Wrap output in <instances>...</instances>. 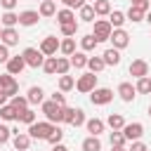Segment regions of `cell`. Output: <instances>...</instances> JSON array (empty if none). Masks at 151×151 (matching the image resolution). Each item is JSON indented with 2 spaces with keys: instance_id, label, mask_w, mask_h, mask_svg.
<instances>
[{
  "instance_id": "cell-6",
  "label": "cell",
  "mask_w": 151,
  "mask_h": 151,
  "mask_svg": "<svg viewBox=\"0 0 151 151\" xmlns=\"http://www.w3.org/2000/svg\"><path fill=\"white\" fill-rule=\"evenodd\" d=\"M94 87H97V73H92V71L83 73V76L76 80V90H78L80 94H90Z\"/></svg>"
},
{
  "instance_id": "cell-20",
  "label": "cell",
  "mask_w": 151,
  "mask_h": 151,
  "mask_svg": "<svg viewBox=\"0 0 151 151\" xmlns=\"http://www.w3.org/2000/svg\"><path fill=\"white\" fill-rule=\"evenodd\" d=\"M38 12H40V17H42V19L54 17V14H57V0H42V2H40V7H38Z\"/></svg>"
},
{
  "instance_id": "cell-2",
  "label": "cell",
  "mask_w": 151,
  "mask_h": 151,
  "mask_svg": "<svg viewBox=\"0 0 151 151\" xmlns=\"http://www.w3.org/2000/svg\"><path fill=\"white\" fill-rule=\"evenodd\" d=\"M52 127H54V123H50V120H35L33 125H28V134H31V139H47Z\"/></svg>"
},
{
  "instance_id": "cell-39",
  "label": "cell",
  "mask_w": 151,
  "mask_h": 151,
  "mask_svg": "<svg viewBox=\"0 0 151 151\" xmlns=\"http://www.w3.org/2000/svg\"><path fill=\"white\" fill-rule=\"evenodd\" d=\"M42 71H45L47 76H54V73H57V57H45Z\"/></svg>"
},
{
  "instance_id": "cell-33",
  "label": "cell",
  "mask_w": 151,
  "mask_h": 151,
  "mask_svg": "<svg viewBox=\"0 0 151 151\" xmlns=\"http://www.w3.org/2000/svg\"><path fill=\"white\" fill-rule=\"evenodd\" d=\"M57 85H59L61 92H71V90L76 87V78L68 76V73H66V76H59V83H57Z\"/></svg>"
},
{
  "instance_id": "cell-8",
  "label": "cell",
  "mask_w": 151,
  "mask_h": 151,
  "mask_svg": "<svg viewBox=\"0 0 151 151\" xmlns=\"http://www.w3.org/2000/svg\"><path fill=\"white\" fill-rule=\"evenodd\" d=\"M111 42H113V47L116 50H125L127 45H130V33L125 31V28H113V33H111V38H109Z\"/></svg>"
},
{
  "instance_id": "cell-23",
  "label": "cell",
  "mask_w": 151,
  "mask_h": 151,
  "mask_svg": "<svg viewBox=\"0 0 151 151\" xmlns=\"http://www.w3.org/2000/svg\"><path fill=\"white\" fill-rule=\"evenodd\" d=\"M101 59L106 61V66H118V64H120V50H116V47H109V50H104Z\"/></svg>"
},
{
  "instance_id": "cell-43",
  "label": "cell",
  "mask_w": 151,
  "mask_h": 151,
  "mask_svg": "<svg viewBox=\"0 0 151 151\" xmlns=\"http://www.w3.org/2000/svg\"><path fill=\"white\" fill-rule=\"evenodd\" d=\"M125 134H123V130H113L111 132V146H125Z\"/></svg>"
},
{
  "instance_id": "cell-54",
  "label": "cell",
  "mask_w": 151,
  "mask_h": 151,
  "mask_svg": "<svg viewBox=\"0 0 151 151\" xmlns=\"http://www.w3.org/2000/svg\"><path fill=\"white\" fill-rule=\"evenodd\" d=\"M146 21H149V24H151V9H149V12H146Z\"/></svg>"
},
{
  "instance_id": "cell-35",
  "label": "cell",
  "mask_w": 151,
  "mask_h": 151,
  "mask_svg": "<svg viewBox=\"0 0 151 151\" xmlns=\"http://www.w3.org/2000/svg\"><path fill=\"white\" fill-rule=\"evenodd\" d=\"M134 87H137V94H151V78H149V76L137 78Z\"/></svg>"
},
{
  "instance_id": "cell-22",
  "label": "cell",
  "mask_w": 151,
  "mask_h": 151,
  "mask_svg": "<svg viewBox=\"0 0 151 151\" xmlns=\"http://www.w3.org/2000/svg\"><path fill=\"white\" fill-rule=\"evenodd\" d=\"M0 42H5L7 47H12V45H17L19 42V31L12 26V28H2V38H0Z\"/></svg>"
},
{
  "instance_id": "cell-36",
  "label": "cell",
  "mask_w": 151,
  "mask_h": 151,
  "mask_svg": "<svg viewBox=\"0 0 151 151\" xmlns=\"http://www.w3.org/2000/svg\"><path fill=\"white\" fill-rule=\"evenodd\" d=\"M94 12H97V17H109L111 14V2L109 0H94Z\"/></svg>"
},
{
  "instance_id": "cell-18",
  "label": "cell",
  "mask_w": 151,
  "mask_h": 151,
  "mask_svg": "<svg viewBox=\"0 0 151 151\" xmlns=\"http://www.w3.org/2000/svg\"><path fill=\"white\" fill-rule=\"evenodd\" d=\"M26 99H28V104H42L45 101V90L40 85H33V87H28Z\"/></svg>"
},
{
  "instance_id": "cell-13",
  "label": "cell",
  "mask_w": 151,
  "mask_h": 151,
  "mask_svg": "<svg viewBox=\"0 0 151 151\" xmlns=\"http://www.w3.org/2000/svg\"><path fill=\"white\" fill-rule=\"evenodd\" d=\"M40 19H42V17H40V12H35V9H24V12H19V26H35Z\"/></svg>"
},
{
  "instance_id": "cell-10",
  "label": "cell",
  "mask_w": 151,
  "mask_h": 151,
  "mask_svg": "<svg viewBox=\"0 0 151 151\" xmlns=\"http://www.w3.org/2000/svg\"><path fill=\"white\" fill-rule=\"evenodd\" d=\"M59 45H61V40H57L54 35H47V38H42V42H40L38 50H40L45 57H54L57 50H59Z\"/></svg>"
},
{
  "instance_id": "cell-11",
  "label": "cell",
  "mask_w": 151,
  "mask_h": 151,
  "mask_svg": "<svg viewBox=\"0 0 151 151\" xmlns=\"http://www.w3.org/2000/svg\"><path fill=\"white\" fill-rule=\"evenodd\" d=\"M0 87L9 94V99L19 92V83H17V78H14L12 73H2V76H0Z\"/></svg>"
},
{
  "instance_id": "cell-38",
  "label": "cell",
  "mask_w": 151,
  "mask_h": 151,
  "mask_svg": "<svg viewBox=\"0 0 151 151\" xmlns=\"http://www.w3.org/2000/svg\"><path fill=\"white\" fill-rule=\"evenodd\" d=\"M78 33V21H71V24H61V35L64 38H73Z\"/></svg>"
},
{
  "instance_id": "cell-50",
  "label": "cell",
  "mask_w": 151,
  "mask_h": 151,
  "mask_svg": "<svg viewBox=\"0 0 151 151\" xmlns=\"http://www.w3.org/2000/svg\"><path fill=\"white\" fill-rule=\"evenodd\" d=\"M130 151H149V149H146V144H144V142H139V139H137V142H132Z\"/></svg>"
},
{
  "instance_id": "cell-27",
  "label": "cell",
  "mask_w": 151,
  "mask_h": 151,
  "mask_svg": "<svg viewBox=\"0 0 151 151\" xmlns=\"http://www.w3.org/2000/svg\"><path fill=\"white\" fill-rule=\"evenodd\" d=\"M109 21H111V26H113V28H123V24L127 21V17H125V12H120V9H111Z\"/></svg>"
},
{
  "instance_id": "cell-21",
  "label": "cell",
  "mask_w": 151,
  "mask_h": 151,
  "mask_svg": "<svg viewBox=\"0 0 151 151\" xmlns=\"http://www.w3.org/2000/svg\"><path fill=\"white\" fill-rule=\"evenodd\" d=\"M94 17H97V12H94V5H83L80 9H78V19L80 21H85V24H92L94 21Z\"/></svg>"
},
{
  "instance_id": "cell-48",
  "label": "cell",
  "mask_w": 151,
  "mask_h": 151,
  "mask_svg": "<svg viewBox=\"0 0 151 151\" xmlns=\"http://www.w3.org/2000/svg\"><path fill=\"white\" fill-rule=\"evenodd\" d=\"M50 99H52V101H57L59 106H66V97H64V92H61V90H59V92H54Z\"/></svg>"
},
{
  "instance_id": "cell-9",
  "label": "cell",
  "mask_w": 151,
  "mask_h": 151,
  "mask_svg": "<svg viewBox=\"0 0 151 151\" xmlns=\"http://www.w3.org/2000/svg\"><path fill=\"white\" fill-rule=\"evenodd\" d=\"M123 134H125L127 142H137V139H142V134H144V125L137 123V120H134V123H125Z\"/></svg>"
},
{
  "instance_id": "cell-45",
  "label": "cell",
  "mask_w": 151,
  "mask_h": 151,
  "mask_svg": "<svg viewBox=\"0 0 151 151\" xmlns=\"http://www.w3.org/2000/svg\"><path fill=\"white\" fill-rule=\"evenodd\" d=\"M7 61H9V47L0 42V64H7Z\"/></svg>"
},
{
  "instance_id": "cell-28",
  "label": "cell",
  "mask_w": 151,
  "mask_h": 151,
  "mask_svg": "<svg viewBox=\"0 0 151 151\" xmlns=\"http://www.w3.org/2000/svg\"><path fill=\"white\" fill-rule=\"evenodd\" d=\"M57 21H59V26L61 24H71V21H76V14H73V9H68V7H64V9H57Z\"/></svg>"
},
{
  "instance_id": "cell-55",
  "label": "cell",
  "mask_w": 151,
  "mask_h": 151,
  "mask_svg": "<svg viewBox=\"0 0 151 151\" xmlns=\"http://www.w3.org/2000/svg\"><path fill=\"white\" fill-rule=\"evenodd\" d=\"M0 38H2V24H0Z\"/></svg>"
},
{
  "instance_id": "cell-47",
  "label": "cell",
  "mask_w": 151,
  "mask_h": 151,
  "mask_svg": "<svg viewBox=\"0 0 151 151\" xmlns=\"http://www.w3.org/2000/svg\"><path fill=\"white\" fill-rule=\"evenodd\" d=\"M134 7H139V9H144V12H149L151 9V0H130Z\"/></svg>"
},
{
  "instance_id": "cell-5",
  "label": "cell",
  "mask_w": 151,
  "mask_h": 151,
  "mask_svg": "<svg viewBox=\"0 0 151 151\" xmlns=\"http://www.w3.org/2000/svg\"><path fill=\"white\" fill-rule=\"evenodd\" d=\"M85 111L83 109H78V106H66L64 109V123H68V125H73V127H80V125H85Z\"/></svg>"
},
{
  "instance_id": "cell-19",
  "label": "cell",
  "mask_w": 151,
  "mask_h": 151,
  "mask_svg": "<svg viewBox=\"0 0 151 151\" xmlns=\"http://www.w3.org/2000/svg\"><path fill=\"white\" fill-rule=\"evenodd\" d=\"M85 127H87V132H90V134H94V137H99V134L104 132V127H106V123H104L101 118H90V120H85Z\"/></svg>"
},
{
  "instance_id": "cell-3",
  "label": "cell",
  "mask_w": 151,
  "mask_h": 151,
  "mask_svg": "<svg viewBox=\"0 0 151 151\" xmlns=\"http://www.w3.org/2000/svg\"><path fill=\"white\" fill-rule=\"evenodd\" d=\"M111 33H113V26H111L109 19H94V31H92V35L97 38V42H106V40L111 38Z\"/></svg>"
},
{
  "instance_id": "cell-14",
  "label": "cell",
  "mask_w": 151,
  "mask_h": 151,
  "mask_svg": "<svg viewBox=\"0 0 151 151\" xmlns=\"http://www.w3.org/2000/svg\"><path fill=\"white\" fill-rule=\"evenodd\" d=\"M5 66H7V73H12V76H21V71L26 68V61H24L21 54H17V57H9V61H7Z\"/></svg>"
},
{
  "instance_id": "cell-51",
  "label": "cell",
  "mask_w": 151,
  "mask_h": 151,
  "mask_svg": "<svg viewBox=\"0 0 151 151\" xmlns=\"http://www.w3.org/2000/svg\"><path fill=\"white\" fill-rule=\"evenodd\" d=\"M7 99H9V94H7V92L0 87V106H5V104H7Z\"/></svg>"
},
{
  "instance_id": "cell-4",
  "label": "cell",
  "mask_w": 151,
  "mask_h": 151,
  "mask_svg": "<svg viewBox=\"0 0 151 151\" xmlns=\"http://www.w3.org/2000/svg\"><path fill=\"white\" fill-rule=\"evenodd\" d=\"M21 57H24L28 68H42V64H45V54L40 50H35V47H26L21 52Z\"/></svg>"
},
{
  "instance_id": "cell-12",
  "label": "cell",
  "mask_w": 151,
  "mask_h": 151,
  "mask_svg": "<svg viewBox=\"0 0 151 151\" xmlns=\"http://www.w3.org/2000/svg\"><path fill=\"white\" fill-rule=\"evenodd\" d=\"M116 94H118V97H120L123 101H127V104H130V101H132V99L137 97V87H134L132 83H127V80H125V83H120V85H118Z\"/></svg>"
},
{
  "instance_id": "cell-15",
  "label": "cell",
  "mask_w": 151,
  "mask_h": 151,
  "mask_svg": "<svg viewBox=\"0 0 151 151\" xmlns=\"http://www.w3.org/2000/svg\"><path fill=\"white\" fill-rule=\"evenodd\" d=\"M127 71H130L132 78H144V76H149V64H146L144 59H134Z\"/></svg>"
},
{
  "instance_id": "cell-1",
  "label": "cell",
  "mask_w": 151,
  "mask_h": 151,
  "mask_svg": "<svg viewBox=\"0 0 151 151\" xmlns=\"http://www.w3.org/2000/svg\"><path fill=\"white\" fill-rule=\"evenodd\" d=\"M40 106H42V113H45V120H50V123H54V125H59V123H64V109H66V106H59V104H57V101H52V99H47V101H42Z\"/></svg>"
},
{
  "instance_id": "cell-31",
  "label": "cell",
  "mask_w": 151,
  "mask_h": 151,
  "mask_svg": "<svg viewBox=\"0 0 151 151\" xmlns=\"http://www.w3.org/2000/svg\"><path fill=\"white\" fill-rule=\"evenodd\" d=\"M59 52H61L64 57H71V54L76 52V38H64L61 45H59Z\"/></svg>"
},
{
  "instance_id": "cell-34",
  "label": "cell",
  "mask_w": 151,
  "mask_h": 151,
  "mask_svg": "<svg viewBox=\"0 0 151 151\" xmlns=\"http://www.w3.org/2000/svg\"><path fill=\"white\" fill-rule=\"evenodd\" d=\"M106 125H109L111 130H123V127H125V118H123L120 113H111V116L106 118Z\"/></svg>"
},
{
  "instance_id": "cell-52",
  "label": "cell",
  "mask_w": 151,
  "mask_h": 151,
  "mask_svg": "<svg viewBox=\"0 0 151 151\" xmlns=\"http://www.w3.org/2000/svg\"><path fill=\"white\" fill-rule=\"evenodd\" d=\"M52 151H68V149H66V146L59 142V144H52Z\"/></svg>"
},
{
  "instance_id": "cell-26",
  "label": "cell",
  "mask_w": 151,
  "mask_h": 151,
  "mask_svg": "<svg viewBox=\"0 0 151 151\" xmlns=\"http://www.w3.org/2000/svg\"><path fill=\"white\" fill-rule=\"evenodd\" d=\"M80 149H83V151H101V142H99V137L90 134V137H85V139H83Z\"/></svg>"
},
{
  "instance_id": "cell-17",
  "label": "cell",
  "mask_w": 151,
  "mask_h": 151,
  "mask_svg": "<svg viewBox=\"0 0 151 151\" xmlns=\"http://www.w3.org/2000/svg\"><path fill=\"white\" fill-rule=\"evenodd\" d=\"M68 59H71V68H78L80 71V68H87V59L90 57H87V52L80 50V52H73Z\"/></svg>"
},
{
  "instance_id": "cell-37",
  "label": "cell",
  "mask_w": 151,
  "mask_h": 151,
  "mask_svg": "<svg viewBox=\"0 0 151 151\" xmlns=\"http://www.w3.org/2000/svg\"><path fill=\"white\" fill-rule=\"evenodd\" d=\"M71 68V59L68 57H57V76H66Z\"/></svg>"
},
{
  "instance_id": "cell-41",
  "label": "cell",
  "mask_w": 151,
  "mask_h": 151,
  "mask_svg": "<svg viewBox=\"0 0 151 151\" xmlns=\"http://www.w3.org/2000/svg\"><path fill=\"white\" fill-rule=\"evenodd\" d=\"M17 120H19V123H26V125H33V123H35V111H33V109H26V111L19 113Z\"/></svg>"
},
{
  "instance_id": "cell-40",
  "label": "cell",
  "mask_w": 151,
  "mask_h": 151,
  "mask_svg": "<svg viewBox=\"0 0 151 151\" xmlns=\"http://www.w3.org/2000/svg\"><path fill=\"white\" fill-rule=\"evenodd\" d=\"M9 104H12V106H14V109H17V111H19V113H21V111H26V109H28V99H26V97H19V94H14V97H12V101H9Z\"/></svg>"
},
{
  "instance_id": "cell-57",
  "label": "cell",
  "mask_w": 151,
  "mask_h": 151,
  "mask_svg": "<svg viewBox=\"0 0 151 151\" xmlns=\"http://www.w3.org/2000/svg\"><path fill=\"white\" fill-rule=\"evenodd\" d=\"M14 151H17V149H14Z\"/></svg>"
},
{
  "instance_id": "cell-46",
  "label": "cell",
  "mask_w": 151,
  "mask_h": 151,
  "mask_svg": "<svg viewBox=\"0 0 151 151\" xmlns=\"http://www.w3.org/2000/svg\"><path fill=\"white\" fill-rule=\"evenodd\" d=\"M64 2V7H68V9H80L83 5H85V0H61Z\"/></svg>"
},
{
  "instance_id": "cell-44",
  "label": "cell",
  "mask_w": 151,
  "mask_h": 151,
  "mask_svg": "<svg viewBox=\"0 0 151 151\" xmlns=\"http://www.w3.org/2000/svg\"><path fill=\"white\" fill-rule=\"evenodd\" d=\"M12 139V130L7 125H0V144H7Z\"/></svg>"
},
{
  "instance_id": "cell-49",
  "label": "cell",
  "mask_w": 151,
  "mask_h": 151,
  "mask_svg": "<svg viewBox=\"0 0 151 151\" xmlns=\"http://www.w3.org/2000/svg\"><path fill=\"white\" fill-rule=\"evenodd\" d=\"M0 5H2V9H5V12H14L17 0H0Z\"/></svg>"
},
{
  "instance_id": "cell-53",
  "label": "cell",
  "mask_w": 151,
  "mask_h": 151,
  "mask_svg": "<svg viewBox=\"0 0 151 151\" xmlns=\"http://www.w3.org/2000/svg\"><path fill=\"white\" fill-rule=\"evenodd\" d=\"M111 151H127L125 146H111Z\"/></svg>"
},
{
  "instance_id": "cell-56",
  "label": "cell",
  "mask_w": 151,
  "mask_h": 151,
  "mask_svg": "<svg viewBox=\"0 0 151 151\" xmlns=\"http://www.w3.org/2000/svg\"><path fill=\"white\" fill-rule=\"evenodd\" d=\"M149 116H151V106H149Z\"/></svg>"
},
{
  "instance_id": "cell-16",
  "label": "cell",
  "mask_w": 151,
  "mask_h": 151,
  "mask_svg": "<svg viewBox=\"0 0 151 151\" xmlns=\"http://www.w3.org/2000/svg\"><path fill=\"white\" fill-rule=\"evenodd\" d=\"M12 144H14L17 151H26L31 146V134L28 132H17V134H12Z\"/></svg>"
},
{
  "instance_id": "cell-24",
  "label": "cell",
  "mask_w": 151,
  "mask_h": 151,
  "mask_svg": "<svg viewBox=\"0 0 151 151\" xmlns=\"http://www.w3.org/2000/svg\"><path fill=\"white\" fill-rule=\"evenodd\" d=\"M125 17H127V21L139 24V21H144V19H146V12H144V9H139V7H134V5H130V9L125 12Z\"/></svg>"
},
{
  "instance_id": "cell-29",
  "label": "cell",
  "mask_w": 151,
  "mask_h": 151,
  "mask_svg": "<svg viewBox=\"0 0 151 151\" xmlns=\"http://www.w3.org/2000/svg\"><path fill=\"white\" fill-rule=\"evenodd\" d=\"M97 45H99V42H97V38H94L92 33H87V35L80 38V50H83V52H94Z\"/></svg>"
},
{
  "instance_id": "cell-7",
  "label": "cell",
  "mask_w": 151,
  "mask_h": 151,
  "mask_svg": "<svg viewBox=\"0 0 151 151\" xmlns=\"http://www.w3.org/2000/svg\"><path fill=\"white\" fill-rule=\"evenodd\" d=\"M111 99H113V90L111 87H94L90 92V101L94 106H106Z\"/></svg>"
},
{
  "instance_id": "cell-30",
  "label": "cell",
  "mask_w": 151,
  "mask_h": 151,
  "mask_svg": "<svg viewBox=\"0 0 151 151\" xmlns=\"http://www.w3.org/2000/svg\"><path fill=\"white\" fill-rule=\"evenodd\" d=\"M0 24H2V28H12V26L19 24V14H14V12H2Z\"/></svg>"
},
{
  "instance_id": "cell-25",
  "label": "cell",
  "mask_w": 151,
  "mask_h": 151,
  "mask_svg": "<svg viewBox=\"0 0 151 151\" xmlns=\"http://www.w3.org/2000/svg\"><path fill=\"white\" fill-rule=\"evenodd\" d=\"M0 118H2L5 123H12V120L19 118V111H17L12 104H5V106H0Z\"/></svg>"
},
{
  "instance_id": "cell-32",
  "label": "cell",
  "mask_w": 151,
  "mask_h": 151,
  "mask_svg": "<svg viewBox=\"0 0 151 151\" xmlns=\"http://www.w3.org/2000/svg\"><path fill=\"white\" fill-rule=\"evenodd\" d=\"M87 68H90L92 73H101V71L106 68V61H104L101 57H90V59H87Z\"/></svg>"
},
{
  "instance_id": "cell-42",
  "label": "cell",
  "mask_w": 151,
  "mask_h": 151,
  "mask_svg": "<svg viewBox=\"0 0 151 151\" xmlns=\"http://www.w3.org/2000/svg\"><path fill=\"white\" fill-rule=\"evenodd\" d=\"M61 139H64V130H61L59 125H54V127H52V132H50V137H47L45 142H50V144H59Z\"/></svg>"
}]
</instances>
